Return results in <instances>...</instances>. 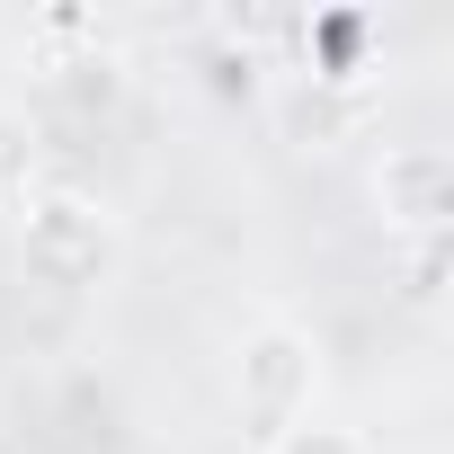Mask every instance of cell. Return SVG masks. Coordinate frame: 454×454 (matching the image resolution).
<instances>
[{
	"label": "cell",
	"instance_id": "1",
	"mask_svg": "<svg viewBox=\"0 0 454 454\" xmlns=\"http://www.w3.org/2000/svg\"><path fill=\"white\" fill-rule=\"evenodd\" d=\"M134 410L98 365H54L19 392V410L0 419V454H125Z\"/></svg>",
	"mask_w": 454,
	"mask_h": 454
},
{
	"label": "cell",
	"instance_id": "2",
	"mask_svg": "<svg viewBox=\"0 0 454 454\" xmlns=\"http://www.w3.org/2000/svg\"><path fill=\"white\" fill-rule=\"evenodd\" d=\"M232 401L259 436H286V427L321 419V339L303 321H259L232 348Z\"/></svg>",
	"mask_w": 454,
	"mask_h": 454
},
{
	"label": "cell",
	"instance_id": "3",
	"mask_svg": "<svg viewBox=\"0 0 454 454\" xmlns=\"http://www.w3.org/2000/svg\"><path fill=\"white\" fill-rule=\"evenodd\" d=\"M19 259H27L36 286L81 294V286H98L107 259H116V223H107L98 196H81V187H45V196L27 205V223H19Z\"/></svg>",
	"mask_w": 454,
	"mask_h": 454
},
{
	"label": "cell",
	"instance_id": "4",
	"mask_svg": "<svg viewBox=\"0 0 454 454\" xmlns=\"http://www.w3.org/2000/svg\"><path fill=\"white\" fill-rule=\"evenodd\" d=\"M374 205H383L392 232L427 241L436 223H445V152H436V143H383V160H374Z\"/></svg>",
	"mask_w": 454,
	"mask_h": 454
},
{
	"label": "cell",
	"instance_id": "5",
	"mask_svg": "<svg viewBox=\"0 0 454 454\" xmlns=\"http://www.w3.org/2000/svg\"><path fill=\"white\" fill-rule=\"evenodd\" d=\"M268 454H374L356 427H339V419H303V427H286V436H268Z\"/></svg>",
	"mask_w": 454,
	"mask_h": 454
}]
</instances>
